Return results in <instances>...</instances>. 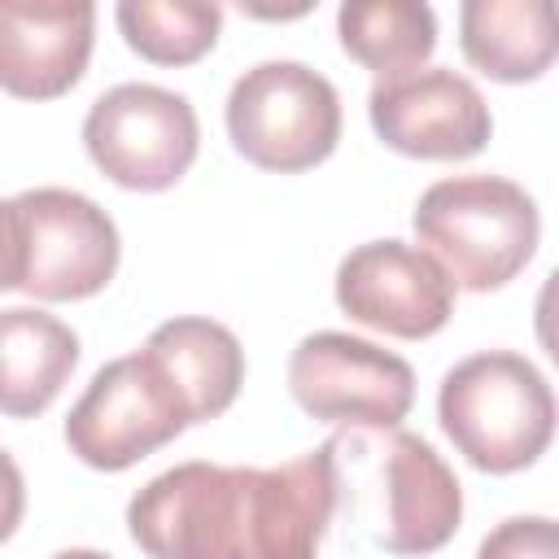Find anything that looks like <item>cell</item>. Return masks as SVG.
Instances as JSON below:
<instances>
[{"mask_svg":"<svg viewBox=\"0 0 559 559\" xmlns=\"http://www.w3.org/2000/svg\"><path fill=\"white\" fill-rule=\"evenodd\" d=\"M341 507L336 437L280 467L175 463L127 502L148 559H319Z\"/></svg>","mask_w":559,"mask_h":559,"instance_id":"6da1fadb","label":"cell"},{"mask_svg":"<svg viewBox=\"0 0 559 559\" xmlns=\"http://www.w3.org/2000/svg\"><path fill=\"white\" fill-rule=\"evenodd\" d=\"M437 419L454 450L489 476L533 467L559 428L546 376L515 349H485L445 371Z\"/></svg>","mask_w":559,"mask_h":559,"instance_id":"7a4b0ae2","label":"cell"},{"mask_svg":"<svg viewBox=\"0 0 559 559\" xmlns=\"http://www.w3.org/2000/svg\"><path fill=\"white\" fill-rule=\"evenodd\" d=\"M415 236L432 253L454 288L493 293L511 284L537 253L542 214L537 201L502 175H454L437 179L415 214Z\"/></svg>","mask_w":559,"mask_h":559,"instance_id":"3957f363","label":"cell"},{"mask_svg":"<svg viewBox=\"0 0 559 559\" xmlns=\"http://www.w3.org/2000/svg\"><path fill=\"white\" fill-rule=\"evenodd\" d=\"M4 293L39 301L96 297L122 258L114 218L74 188H26L4 201Z\"/></svg>","mask_w":559,"mask_h":559,"instance_id":"277c9868","label":"cell"},{"mask_svg":"<svg viewBox=\"0 0 559 559\" xmlns=\"http://www.w3.org/2000/svg\"><path fill=\"white\" fill-rule=\"evenodd\" d=\"M341 450L354 454L358 476L349 493L354 515L371 524V542L389 555H432L441 550L463 520V489L445 459L415 432L389 428L380 445L341 437Z\"/></svg>","mask_w":559,"mask_h":559,"instance_id":"5b68a950","label":"cell"},{"mask_svg":"<svg viewBox=\"0 0 559 559\" xmlns=\"http://www.w3.org/2000/svg\"><path fill=\"white\" fill-rule=\"evenodd\" d=\"M227 135L258 170H310L341 140V96L301 61H258L227 92Z\"/></svg>","mask_w":559,"mask_h":559,"instance_id":"8992f818","label":"cell"},{"mask_svg":"<svg viewBox=\"0 0 559 559\" xmlns=\"http://www.w3.org/2000/svg\"><path fill=\"white\" fill-rule=\"evenodd\" d=\"M192 424V406L166 367L148 349H135L92 376L66 415V445L96 472H127Z\"/></svg>","mask_w":559,"mask_h":559,"instance_id":"52a82bcc","label":"cell"},{"mask_svg":"<svg viewBox=\"0 0 559 559\" xmlns=\"http://www.w3.org/2000/svg\"><path fill=\"white\" fill-rule=\"evenodd\" d=\"M83 148L109 183L127 192H166L197 162V109L170 87L118 83L92 100L83 118Z\"/></svg>","mask_w":559,"mask_h":559,"instance_id":"ba28073f","label":"cell"},{"mask_svg":"<svg viewBox=\"0 0 559 559\" xmlns=\"http://www.w3.org/2000/svg\"><path fill=\"white\" fill-rule=\"evenodd\" d=\"M293 402L323 424L389 432L411 415L415 371L393 349L349 332H310L288 358Z\"/></svg>","mask_w":559,"mask_h":559,"instance_id":"9c48e42d","label":"cell"},{"mask_svg":"<svg viewBox=\"0 0 559 559\" xmlns=\"http://www.w3.org/2000/svg\"><path fill=\"white\" fill-rule=\"evenodd\" d=\"M367 118L393 153L419 162L476 157L493 135V114L480 87L445 66L380 79L367 96Z\"/></svg>","mask_w":559,"mask_h":559,"instance_id":"30bf717a","label":"cell"},{"mask_svg":"<svg viewBox=\"0 0 559 559\" xmlns=\"http://www.w3.org/2000/svg\"><path fill=\"white\" fill-rule=\"evenodd\" d=\"M336 306L376 332L424 341L454 314V280L445 266L406 240H367L336 266Z\"/></svg>","mask_w":559,"mask_h":559,"instance_id":"8fae6325","label":"cell"},{"mask_svg":"<svg viewBox=\"0 0 559 559\" xmlns=\"http://www.w3.org/2000/svg\"><path fill=\"white\" fill-rule=\"evenodd\" d=\"M92 0H4L0 4V83L17 100L66 96L92 57Z\"/></svg>","mask_w":559,"mask_h":559,"instance_id":"7c38bea8","label":"cell"},{"mask_svg":"<svg viewBox=\"0 0 559 559\" xmlns=\"http://www.w3.org/2000/svg\"><path fill=\"white\" fill-rule=\"evenodd\" d=\"M463 57L493 83H533L559 61L555 0H463Z\"/></svg>","mask_w":559,"mask_h":559,"instance_id":"4fadbf2b","label":"cell"},{"mask_svg":"<svg viewBox=\"0 0 559 559\" xmlns=\"http://www.w3.org/2000/svg\"><path fill=\"white\" fill-rule=\"evenodd\" d=\"M79 367V336L57 314L9 306L0 310V411L31 419L52 406Z\"/></svg>","mask_w":559,"mask_h":559,"instance_id":"5bb4252c","label":"cell"},{"mask_svg":"<svg viewBox=\"0 0 559 559\" xmlns=\"http://www.w3.org/2000/svg\"><path fill=\"white\" fill-rule=\"evenodd\" d=\"M144 349L179 384L197 424L218 419L245 384V349H240L236 332L214 323V319H201V314L166 319L153 328Z\"/></svg>","mask_w":559,"mask_h":559,"instance_id":"9a60e30c","label":"cell"},{"mask_svg":"<svg viewBox=\"0 0 559 559\" xmlns=\"http://www.w3.org/2000/svg\"><path fill=\"white\" fill-rule=\"evenodd\" d=\"M341 48L380 79L419 70L437 48V13L424 0H349L336 9Z\"/></svg>","mask_w":559,"mask_h":559,"instance_id":"2e32d148","label":"cell"},{"mask_svg":"<svg viewBox=\"0 0 559 559\" xmlns=\"http://www.w3.org/2000/svg\"><path fill=\"white\" fill-rule=\"evenodd\" d=\"M114 17L127 48L153 66H192L223 31V9L205 0H122Z\"/></svg>","mask_w":559,"mask_h":559,"instance_id":"e0dca14e","label":"cell"},{"mask_svg":"<svg viewBox=\"0 0 559 559\" xmlns=\"http://www.w3.org/2000/svg\"><path fill=\"white\" fill-rule=\"evenodd\" d=\"M476 559H559V520L511 515L480 537Z\"/></svg>","mask_w":559,"mask_h":559,"instance_id":"ac0fdd59","label":"cell"},{"mask_svg":"<svg viewBox=\"0 0 559 559\" xmlns=\"http://www.w3.org/2000/svg\"><path fill=\"white\" fill-rule=\"evenodd\" d=\"M533 328H537V341H542L546 358L559 367V266L546 275V284H542V293H537Z\"/></svg>","mask_w":559,"mask_h":559,"instance_id":"d6986e66","label":"cell"},{"mask_svg":"<svg viewBox=\"0 0 559 559\" xmlns=\"http://www.w3.org/2000/svg\"><path fill=\"white\" fill-rule=\"evenodd\" d=\"M48 559H114V555H105V550H87V546H70V550H57V555H48Z\"/></svg>","mask_w":559,"mask_h":559,"instance_id":"ffe728a7","label":"cell"}]
</instances>
